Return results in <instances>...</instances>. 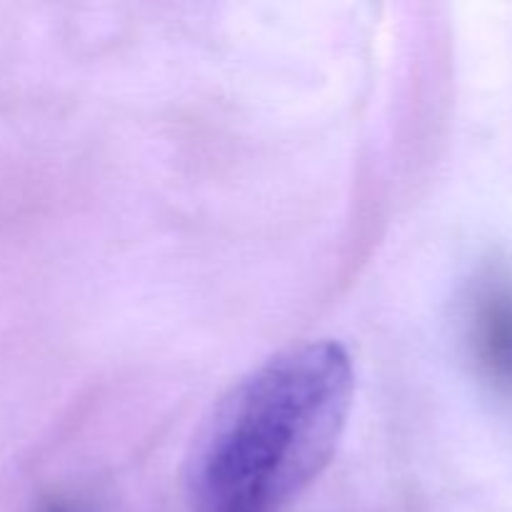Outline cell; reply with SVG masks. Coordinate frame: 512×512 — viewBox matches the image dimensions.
Returning a JSON list of instances; mask_svg holds the SVG:
<instances>
[{
  "instance_id": "cell-1",
  "label": "cell",
  "mask_w": 512,
  "mask_h": 512,
  "mask_svg": "<svg viewBox=\"0 0 512 512\" xmlns=\"http://www.w3.org/2000/svg\"><path fill=\"white\" fill-rule=\"evenodd\" d=\"M353 405L338 343L275 355L218 403L188 463L190 512H280L333 460Z\"/></svg>"
},
{
  "instance_id": "cell-3",
  "label": "cell",
  "mask_w": 512,
  "mask_h": 512,
  "mask_svg": "<svg viewBox=\"0 0 512 512\" xmlns=\"http://www.w3.org/2000/svg\"><path fill=\"white\" fill-rule=\"evenodd\" d=\"M48 512H68V510H63V508H50Z\"/></svg>"
},
{
  "instance_id": "cell-2",
  "label": "cell",
  "mask_w": 512,
  "mask_h": 512,
  "mask_svg": "<svg viewBox=\"0 0 512 512\" xmlns=\"http://www.w3.org/2000/svg\"><path fill=\"white\" fill-rule=\"evenodd\" d=\"M468 345L480 373L512 393V283L503 273H485L470 290Z\"/></svg>"
}]
</instances>
